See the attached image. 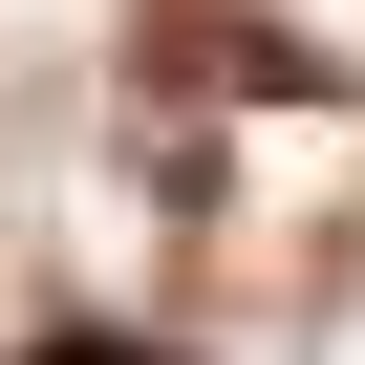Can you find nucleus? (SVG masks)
Segmentation results:
<instances>
[{
    "instance_id": "obj_1",
    "label": "nucleus",
    "mask_w": 365,
    "mask_h": 365,
    "mask_svg": "<svg viewBox=\"0 0 365 365\" xmlns=\"http://www.w3.org/2000/svg\"><path fill=\"white\" fill-rule=\"evenodd\" d=\"M22 365H194V344H108V322H65V344H22Z\"/></svg>"
}]
</instances>
